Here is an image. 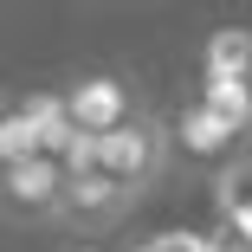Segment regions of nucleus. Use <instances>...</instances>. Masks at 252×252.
Masks as SVG:
<instances>
[{
  "label": "nucleus",
  "mask_w": 252,
  "mask_h": 252,
  "mask_svg": "<svg viewBox=\"0 0 252 252\" xmlns=\"http://www.w3.org/2000/svg\"><path fill=\"white\" fill-rule=\"evenodd\" d=\"M168 162H175V123L149 117V110H136V117H129L123 129H110V136H97V168H104L117 188H129L136 200L168 175Z\"/></svg>",
  "instance_id": "obj_1"
},
{
  "label": "nucleus",
  "mask_w": 252,
  "mask_h": 252,
  "mask_svg": "<svg viewBox=\"0 0 252 252\" xmlns=\"http://www.w3.org/2000/svg\"><path fill=\"white\" fill-rule=\"evenodd\" d=\"M65 162L59 156H32V162H7L0 168V220L20 226H59L65 214Z\"/></svg>",
  "instance_id": "obj_2"
},
{
  "label": "nucleus",
  "mask_w": 252,
  "mask_h": 252,
  "mask_svg": "<svg viewBox=\"0 0 252 252\" xmlns=\"http://www.w3.org/2000/svg\"><path fill=\"white\" fill-rule=\"evenodd\" d=\"M129 214H136V194H129V188H117L104 168H78V175L65 181V214H59V226H65V233L97 239V233L123 226Z\"/></svg>",
  "instance_id": "obj_3"
},
{
  "label": "nucleus",
  "mask_w": 252,
  "mask_h": 252,
  "mask_svg": "<svg viewBox=\"0 0 252 252\" xmlns=\"http://www.w3.org/2000/svg\"><path fill=\"white\" fill-rule=\"evenodd\" d=\"M65 117L84 136H110V129H123L136 117V97H129V84L117 71H91V78L65 84Z\"/></svg>",
  "instance_id": "obj_4"
},
{
  "label": "nucleus",
  "mask_w": 252,
  "mask_h": 252,
  "mask_svg": "<svg viewBox=\"0 0 252 252\" xmlns=\"http://www.w3.org/2000/svg\"><path fill=\"white\" fill-rule=\"evenodd\" d=\"M175 149H188V156H226V149H239V129L207 104H188L175 117Z\"/></svg>",
  "instance_id": "obj_5"
},
{
  "label": "nucleus",
  "mask_w": 252,
  "mask_h": 252,
  "mask_svg": "<svg viewBox=\"0 0 252 252\" xmlns=\"http://www.w3.org/2000/svg\"><path fill=\"white\" fill-rule=\"evenodd\" d=\"M32 156H45V129H39V117L26 104H13L0 117V168L7 162H32Z\"/></svg>",
  "instance_id": "obj_6"
},
{
  "label": "nucleus",
  "mask_w": 252,
  "mask_h": 252,
  "mask_svg": "<svg viewBox=\"0 0 252 252\" xmlns=\"http://www.w3.org/2000/svg\"><path fill=\"white\" fill-rule=\"evenodd\" d=\"M207 78H252V32L246 26H220L207 39Z\"/></svg>",
  "instance_id": "obj_7"
},
{
  "label": "nucleus",
  "mask_w": 252,
  "mask_h": 252,
  "mask_svg": "<svg viewBox=\"0 0 252 252\" xmlns=\"http://www.w3.org/2000/svg\"><path fill=\"white\" fill-rule=\"evenodd\" d=\"M207 110H220L239 136H252V78H207Z\"/></svg>",
  "instance_id": "obj_8"
},
{
  "label": "nucleus",
  "mask_w": 252,
  "mask_h": 252,
  "mask_svg": "<svg viewBox=\"0 0 252 252\" xmlns=\"http://www.w3.org/2000/svg\"><path fill=\"white\" fill-rule=\"evenodd\" d=\"M136 252H220V239H214V233H181V226H168V233H149Z\"/></svg>",
  "instance_id": "obj_9"
},
{
  "label": "nucleus",
  "mask_w": 252,
  "mask_h": 252,
  "mask_svg": "<svg viewBox=\"0 0 252 252\" xmlns=\"http://www.w3.org/2000/svg\"><path fill=\"white\" fill-rule=\"evenodd\" d=\"M7 110H13V104H7V97H0V117H7Z\"/></svg>",
  "instance_id": "obj_10"
}]
</instances>
